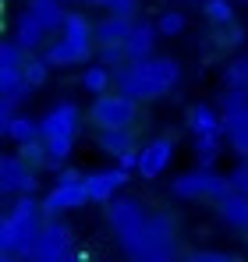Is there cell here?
I'll use <instances>...</instances> for the list:
<instances>
[{"label":"cell","mask_w":248,"mask_h":262,"mask_svg":"<svg viewBox=\"0 0 248 262\" xmlns=\"http://www.w3.org/2000/svg\"><path fill=\"white\" fill-rule=\"evenodd\" d=\"M124 255L131 262H167L174 259V248H177V223L170 213H149L146 227L121 245Z\"/></svg>","instance_id":"obj_4"},{"label":"cell","mask_w":248,"mask_h":262,"mask_svg":"<svg viewBox=\"0 0 248 262\" xmlns=\"http://www.w3.org/2000/svg\"><path fill=\"white\" fill-rule=\"evenodd\" d=\"M135 18H121V14H107L96 21V46H124L128 36L135 32Z\"/></svg>","instance_id":"obj_18"},{"label":"cell","mask_w":248,"mask_h":262,"mask_svg":"<svg viewBox=\"0 0 248 262\" xmlns=\"http://www.w3.org/2000/svg\"><path fill=\"white\" fill-rule=\"evenodd\" d=\"M174 156H177V142L174 138H153V142H146L142 149H138V177L142 181H156V177H163L170 170V163H174Z\"/></svg>","instance_id":"obj_12"},{"label":"cell","mask_w":248,"mask_h":262,"mask_svg":"<svg viewBox=\"0 0 248 262\" xmlns=\"http://www.w3.org/2000/svg\"><path fill=\"white\" fill-rule=\"evenodd\" d=\"M36 188H39V170L29 160H22L18 152L0 156V195L22 199V195H36Z\"/></svg>","instance_id":"obj_10"},{"label":"cell","mask_w":248,"mask_h":262,"mask_svg":"<svg viewBox=\"0 0 248 262\" xmlns=\"http://www.w3.org/2000/svg\"><path fill=\"white\" fill-rule=\"evenodd\" d=\"M220 114H223V135H227V149L248 160V96L234 89H220L216 96Z\"/></svg>","instance_id":"obj_7"},{"label":"cell","mask_w":248,"mask_h":262,"mask_svg":"<svg viewBox=\"0 0 248 262\" xmlns=\"http://www.w3.org/2000/svg\"><path fill=\"white\" fill-rule=\"evenodd\" d=\"M4 138H11V142H14V149H18V145H29V142H36V138H39V121H36V117H29V114H18V117L7 124Z\"/></svg>","instance_id":"obj_23"},{"label":"cell","mask_w":248,"mask_h":262,"mask_svg":"<svg viewBox=\"0 0 248 262\" xmlns=\"http://www.w3.org/2000/svg\"><path fill=\"white\" fill-rule=\"evenodd\" d=\"M29 11L46 25V32H60L64 21H68V11H64V0H29Z\"/></svg>","instance_id":"obj_21"},{"label":"cell","mask_w":248,"mask_h":262,"mask_svg":"<svg viewBox=\"0 0 248 262\" xmlns=\"http://www.w3.org/2000/svg\"><path fill=\"white\" fill-rule=\"evenodd\" d=\"M96 64H103V68H110V71L117 75L131 60H128V50H124V46H96Z\"/></svg>","instance_id":"obj_28"},{"label":"cell","mask_w":248,"mask_h":262,"mask_svg":"<svg viewBox=\"0 0 248 262\" xmlns=\"http://www.w3.org/2000/svg\"><path fill=\"white\" fill-rule=\"evenodd\" d=\"M64 4H85V0H64Z\"/></svg>","instance_id":"obj_39"},{"label":"cell","mask_w":248,"mask_h":262,"mask_svg":"<svg viewBox=\"0 0 248 262\" xmlns=\"http://www.w3.org/2000/svg\"><path fill=\"white\" fill-rule=\"evenodd\" d=\"M92 53H96V50L75 46L71 39H64V36H57L53 43H46V50H43V57H46L50 68H78V64H85Z\"/></svg>","instance_id":"obj_15"},{"label":"cell","mask_w":248,"mask_h":262,"mask_svg":"<svg viewBox=\"0 0 248 262\" xmlns=\"http://www.w3.org/2000/svg\"><path fill=\"white\" fill-rule=\"evenodd\" d=\"M146 220H149V209H146V202L135 199V195H117V199L107 206V227L117 234L121 245H128V241L146 227Z\"/></svg>","instance_id":"obj_9"},{"label":"cell","mask_w":248,"mask_h":262,"mask_svg":"<svg viewBox=\"0 0 248 262\" xmlns=\"http://www.w3.org/2000/svg\"><path fill=\"white\" fill-rule=\"evenodd\" d=\"M68 255H75V234H71V227L57 216L46 220V227H43L29 262H64Z\"/></svg>","instance_id":"obj_11"},{"label":"cell","mask_w":248,"mask_h":262,"mask_svg":"<svg viewBox=\"0 0 248 262\" xmlns=\"http://www.w3.org/2000/svg\"><path fill=\"white\" fill-rule=\"evenodd\" d=\"M167 262H177V259H167Z\"/></svg>","instance_id":"obj_40"},{"label":"cell","mask_w":248,"mask_h":262,"mask_svg":"<svg viewBox=\"0 0 248 262\" xmlns=\"http://www.w3.org/2000/svg\"><path fill=\"white\" fill-rule=\"evenodd\" d=\"M223 43H227V46H241V43H245V29H241L238 21L227 25V29H223Z\"/></svg>","instance_id":"obj_34"},{"label":"cell","mask_w":248,"mask_h":262,"mask_svg":"<svg viewBox=\"0 0 248 262\" xmlns=\"http://www.w3.org/2000/svg\"><path fill=\"white\" fill-rule=\"evenodd\" d=\"M202 18L216 29H227L234 25V0H206L202 4Z\"/></svg>","instance_id":"obj_26"},{"label":"cell","mask_w":248,"mask_h":262,"mask_svg":"<svg viewBox=\"0 0 248 262\" xmlns=\"http://www.w3.org/2000/svg\"><path fill=\"white\" fill-rule=\"evenodd\" d=\"M85 177L89 174L75 170V167H64V170L57 174L53 188L43 195V213H46V220L60 216V213H75V209H82L85 202H92V199H89V181H85Z\"/></svg>","instance_id":"obj_6"},{"label":"cell","mask_w":248,"mask_h":262,"mask_svg":"<svg viewBox=\"0 0 248 262\" xmlns=\"http://www.w3.org/2000/svg\"><path fill=\"white\" fill-rule=\"evenodd\" d=\"M89 121L96 124L99 131H114V128H131L138 121V103L124 92H107L99 96L92 106H89Z\"/></svg>","instance_id":"obj_8"},{"label":"cell","mask_w":248,"mask_h":262,"mask_svg":"<svg viewBox=\"0 0 248 262\" xmlns=\"http://www.w3.org/2000/svg\"><path fill=\"white\" fill-rule=\"evenodd\" d=\"M223 89H234V92L248 96V53L234 57L231 64H223Z\"/></svg>","instance_id":"obj_25"},{"label":"cell","mask_w":248,"mask_h":262,"mask_svg":"<svg viewBox=\"0 0 248 262\" xmlns=\"http://www.w3.org/2000/svg\"><path fill=\"white\" fill-rule=\"evenodd\" d=\"M128 170H121L117 163L114 167H103V170H92V174L85 177L89 181V199L92 202H103V206H110L117 195H124V188H128Z\"/></svg>","instance_id":"obj_13"},{"label":"cell","mask_w":248,"mask_h":262,"mask_svg":"<svg viewBox=\"0 0 248 262\" xmlns=\"http://www.w3.org/2000/svg\"><path fill=\"white\" fill-rule=\"evenodd\" d=\"M32 53H25L14 39H4L0 43V68H25Z\"/></svg>","instance_id":"obj_29"},{"label":"cell","mask_w":248,"mask_h":262,"mask_svg":"<svg viewBox=\"0 0 248 262\" xmlns=\"http://www.w3.org/2000/svg\"><path fill=\"white\" fill-rule=\"evenodd\" d=\"M96 149L110 160H121L128 152H138V135L131 128H114V131H96Z\"/></svg>","instance_id":"obj_17"},{"label":"cell","mask_w":248,"mask_h":262,"mask_svg":"<svg viewBox=\"0 0 248 262\" xmlns=\"http://www.w3.org/2000/svg\"><path fill=\"white\" fill-rule=\"evenodd\" d=\"M78 131H82V106L75 99H57L46 114L39 117V138L50 152V167L46 170H64L71 152H75V142H78Z\"/></svg>","instance_id":"obj_2"},{"label":"cell","mask_w":248,"mask_h":262,"mask_svg":"<svg viewBox=\"0 0 248 262\" xmlns=\"http://www.w3.org/2000/svg\"><path fill=\"white\" fill-rule=\"evenodd\" d=\"M85 4H89V7H99V11H107V14L117 7V0H85Z\"/></svg>","instance_id":"obj_35"},{"label":"cell","mask_w":248,"mask_h":262,"mask_svg":"<svg viewBox=\"0 0 248 262\" xmlns=\"http://www.w3.org/2000/svg\"><path fill=\"white\" fill-rule=\"evenodd\" d=\"M156 29H160V36H167V39L184 36V29H188V14H184V7H163V11L156 14Z\"/></svg>","instance_id":"obj_24"},{"label":"cell","mask_w":248,"mask_h":262,"mask_svg":"<svg viewBox=\"0 0 248 262\" xmlns=\"http://www.w3.org/2000/svg\"><path fill=\"white\" fill-rule=\"evenodd\" d=\"M43 227H46V213H43V202L36 195H22L11 202V209L0 220V252L4 255H18V259H29L36 241H39Z\"/></svg>","instance_id":"obj_3"},{"label":"cell","mask_w":248,"mask_h":262,"mask_svg":"<svg viewBox=\"0 0 248 262\" xmlns=\"http://www.w3.org/2000/svg\"><path fill=\"white\" fill-rule=\"evenodd\" d=\"M11 39L22 46L25 53H36V50H46V39H50V32H46V25H43L39 18H36V14L25 7V11H18V18H14Z\"/></svg>","instance_id":"obj_14"},{"label":"cell","mask_w":248,"mask_h":262,"mask_svg":"<svg viewBox=\"0 0 248 262\" xmlns=\"http://www.w3.org/2000/svg\"><path fill=\"white\" fill-rule=\"evenodd\" d=\"M227 181H231V191H238V195H248V160H238V163L231 167Z\"/></svg>","instance_id":"obj_31"},{"label":"cell","mask_w":248,"mask_h":262,"mask_svg":"<svg viewBox=\"0 0 248 262\" xmlns=\"http://www.w3.org/2000/svg\"><path fill=\"white\" fill-rule=\"evenodd\" d=\"M184 262H238V255H231V252H216V248H202V252H192Z\"/></svg>","instance_id":"obj_33"},{"label":"cell","mask_w":248,"mask_h":262,"mask_svg":"<svg viewBox=\"0 0 248 262\" xmlns=\"http://www.w3.org/2000/svg\"><path fill=\"white\" fill-rule=\"evenodd\" d=\"M18 106H22V99H14V96H0V135H4L7 124L18 117Z\"/></svg>","instance_id":"obj_32"},{"label":"cell","mask_w":248,"mask_h":262,"mask_svg":"<svg viewBox=\"0 0 248 262\" xmlns=\"http://www.w3.org/2000/svg\"><path fill=\"white\" fill-rule=\"evenodd\" d=\"M114 82H117V92L131 96L135 103H156L181 85V60L156 53L149 60H135V64L121 68L114 75Z\"/></svg>","instance_id":"obj_1"},{"label":"cell","mask_w":248,"mask_h":262,"mask_svg":"<svg viewBox=\"0 0 248 262\" xmlns=\"http://www.w3.org/2000/svg\"><path fill=\"white\" fill-rule=\"evenodd\" d=\"M78 85H82L89 96H96V99H99V96H107L110 85H117V82H114V71H110V68H103V64H85Z\"/></svg>","instance_id":"obj_22"},{"label":"cell","mask_w":248,"mask_h":262,"mask_svg":"<svg viewBox=\"0 0 248 262\" xmlns=\"http://www.w3.org/2000/svg\"><path fill=\"white\" fill-rule=\"evenodd\" d=\"M50 71H53V68L46 64V57H29V64H25V85L32 89V92L43 89L50 82Z\"/></svg>","instance_id":"obj_27"},{"label":"cell","mask_w":248,"mask_h":262,"mask_svg":"<svg viewBox=\"0 0 248 262\" xmlns=\"http://www.w3.org/2000/svg\"><path fill=\"white\" fill-rule=\"evenodd\" d=\"M241 4H248V0H241Z\"/></svg>","instance_id":"obj_41"},{"label":"cell","mask_w":248,"mask_h":262,"mask_svg":"<svg viewBox=\"0 0 248 262\" xmlns=\"http://www.w3.org/2000/svg\"><path fill=\"white\" fill-rule=\"evenodd\" d=\"M64 262H89V259H85L82 252H75V255H68V259H64Z\"/></svg>","instance_id":"obj_37"},{"label":"cell","mask_w":248,"mask_h":262,"mask_svg":"<svg viewBox=\"0 0 248 262\" xmlns=\"http://www.w3.org/2000/svg\"><path fill=\"white\" fill-rule=\"evenodd\" d=\"M216 216H220V223H223L227 230H241V234H248V195L231 191L223 202H216Z\"/></svg>","instance_id":"obj_20"},{"label":"cell","mask_w":248,"mask_h":262,"mask_svg":"<svg viewBox=\"0 0 248 262\" xmlns=\"http://www.w3.org/2000/svg\"><path fill=\"white\" fill-rule=\"evenodd\" d=\"M14 152H18L22 160H29V163H32L36 170H39V167H50V152H46L43 138H36V142H29V145H18Z\"/></svg>","instance_id":"obj_30"},{"label":"cell","mask_w":248,"mask_h":262,"mask_svg":"<svg viewBox=\"0 0 248 262\" xmlns=\"http://www.w3.org/2000/svg\"><path fill=\"white\" fill-rule=\"evenodd\" d=\"M170 195L181 202H223L231 195V181L220 170H206V167H192L170 181Z\"/></svg>","instance_id":"obj_5"},{"label":"cell","mask_w":248,"mask_h":262,"mask_svg":"<svg viewBox=\"0 0 248 262\" xmlns=\"http://www.w3.org/2000/svg\"><path fill=\"white\" fill-rule=\"evenodd\" d=\"M170 7H202L206 0H167Z\"/></svg>","instance_id":"obj_36"},{"label":"cell","mask_w":248,"mask_h":262,"mask_svg":"<svg viewBox=\"0 0 248 262\" xmlns=\"http://www.w3.org/2000/svg\"><path fill=\"white\" fill-rule=\"evenodd\" d=\"M156 39H160V29H156V21H138L135 25V32L128 36V60L135 64V60H149V57H156L153 50H156Z\"/></svg>","instance_id":"obj_19"},{"label":"cell","mask_w":248,"mask_h":262,"mask_svg":"<svg viewBox=\"0 0 248 262\" xmlns=\"http://www.w3.org/2000/svg\"><path fill=\"white\" fill-rule=\"evenodd\" d=\"M0 262H29V259H18V255H0Z\"/></svg>","instance_id":"obj_38"},{"label":"cell","mask_w":248,"mask_h":262,"mask_svg":"<svg viewBox=\"0 0 248 262\" xmlns=\"http://www.w3.org/2000/svg\"><path fill=\"white\" fill-rule=\"evenodd\" d=\"M188 131H192V138L223 135V114H220V106H213V103H192L188 106Z\"/></svg>","instance_id":"obj_16"}]
</instances>
